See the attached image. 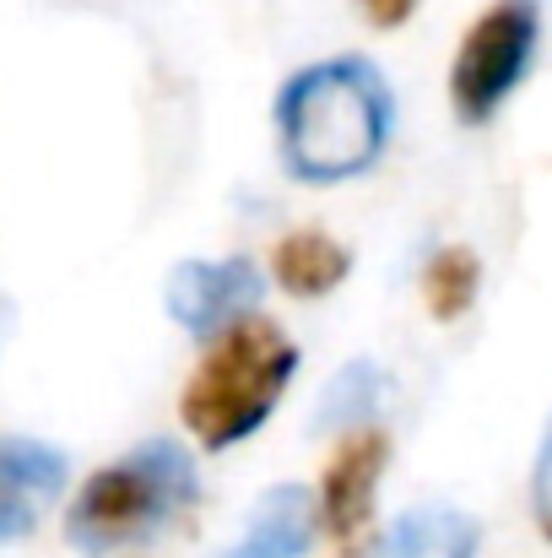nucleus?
Wrapping results in <instances>:
<instances>
[{
  "instance_id": "1",
  "label": "nucleus",
  "mask_w": 552,
  "mask_h": 558,
  "mask_svg": "<svg viewBox=\"0 0 552 558\" xmlns=\"http://www.w3.org/2000/svg\"><path fill=\"white\" fill-rule=\"evenodd\" d=\"M390 87L364 54L304 65L277 93L282 169L304 185H342L379 163L390 142Z\"/></svg>"
},
{
  "instance_id": "2",
  "label": "nucleus",
  "mask_w": 552,
  "mask_h": 558,
  "mask_svg": "<svg viewBox=\"0 0 552 558\" xmlns=\"http://www.w3.org/2000/svg\"><path fill=\"white\" fill-rule=\"evenodd\" d=\"M195 494L200 472L189 450L174 439H147L82 483L76 505L65 510V543L87 558L147 548L189 515Z\"/></svg>"
},
{
  "instance_id": "3",
  "label": "nucleus",
  "mask_w": 552,
  "mask_h": 558,
  "mask_svg": "<svg viewBox=\"0 0 552 558\" xmlns=\"http://www.w3.org/2000/svg\"><path fill=\"white\" fill-rule=\"evenodd\" d=\"M293 374H298V348L287 342V331L277 320L244 315L238 326L217 331V342L189 374L180 396L184 428L206 450H228L277 412Z\"/></svg>"
},
{
  "instance_id": "4",
  "label": "nucleus",
  "mask_w": 552,
  "mask_h": 558,
  "mask_svg": "<svg viewBox=\"0 0 552 558\" xmlns=\"http://www.w3.org/2000/svg\"><path fill=\"white\" fill-rule=\"evenodd\" d=\"M542 38L537 0H493L455 49L450 65V104L466 125H482L504 109V98L526 82Z\"/></svg>"
},
{
  "instance_id": "5",
  "label": "nucleus",
  "mask_w": 552,
  "mask_h": 558,
  "mask_svg": "<svg viewBox=\"0 0 552 558\" xmlns=\"http://www.w3.org/2000/svg\"><path fill=\"white\" fill-rule=\"evenodd\" d=\"M163 304L189 337H217L255 315L260 304V271L244 255L228 260H180L163 282Z\"/></svg>"
},
{
  "instance_id": "6",
  "label": "nucleus",
  "mask_w": 552,
  "mask_h": 558,
  "mask_svg": "<svg viewBox=\"0 0 552 558\" xmlns=\"http://www.w3.org/2000/svg\"><path fill=\"white\" fill-rule=\"evenodd\" d=\"M65 477H71L65 450L27 434H0V548L27 537L49 515Z\"/></svg>"
},
{
  "instance_id": "7",
  "label": "nucleus",
  "mask_w": 552,
  "mask_h": 558,
  "mask_svg": "<svg viewBox=\"0 0 552 558\" xmlns=\"http://www.w3.org/2000/svg\"><path fill=\"white\" fill-rule=\"evenodd\" d=\"M384 461H390V439L379 428H358L353 439H342L336 461L326 466L320 510H326V532L342 543V554L364 548V532L373 521V488H379Z\"/></svg>"
},
{
  "instance_id": "8",
  "label": "nucleus",
  "mask_w": 552,
  "mask_h": 558,
  "mask_svg": "<svg viewBox=\"0 0 552 558\" xmlns=\"http://www.w3.org/2000/svg\"><path fill=\"white\" fill-rule=\"evenodd\" d=\"M320 526H326L320 499L304 483H277V488L260 494V505L249 510L244 532L217 558H298L315 543Z\"/></svg>"
},
{
  "instance_id": "9",
  "label": "nucleus",
  "mask_w": 552,
  "mask_h": 558,
  "mask_svg": "<svg viewBox=\"0 0 552 558\" xmlns=\"http://www.w3.org/2000/svg\"><path fill=\"white\" fill-rule=\"evenodd\" d=\"M482 526L455 505H417L384 526L368 558H477Z\"/></svg>"
},
{
  "instance_id": "10",
  "label": "nucleus",
  "mask_w": 552,
  "mask_h": 558,
  "mask_svg": "<svg viewBox=\"0 0 552 558\" xmlns=\"http://www.w3.org/2000/svg\"><path fill=\"white\" fill-rule=\"evenodd\" d=\"M271 271H277V282H282L287 293H298V299H326V293L342 288V277L353 271V255H347V244H336L331 233L298 228V233H287V239L277 244Z\"/></svg>"
},
{
  "instance_id": "11",
  "label": "nucleus",
  "mask_w": 552,
  "mask_h": 558,
  "mask_svg": "<svg viewBox=\"0 0 552 558\" xmlns=\"http://www.w3.org/2000/svg\"><path fill=\"white\" fill-rule=\"evenodd\" d=\"M390 396H395V385L384 379L379 364H347V369L331 374V385L320 390V401H315V434H336V428H364L368 417H379L384 407H390Z\"/></svg>"
},
{
  "instance_id": "12",
  "label": "nucleus",
  "mask_w": 552,
  "mask_h": 558,
  "mask_svg": "<svg viewBox=\"0 0 552 558\" xmlns=\"http://www.w3.org/2000/svg\"><path fill=\"white\" fill-rule=\"evenodd\" d=\"M477 282H482L477 255L461 250V244H444V250L428 260V271H422V299H428V310H433L439 320H461V315L477 304Z\"/></svg>"
},
{
  "instance_id": "13",
  "label": "nucleus",
  "mask_w": 552,
  "mask_h": 558,
  "mask_svg": "<svg viewBox=\"0 0 552 558\" xmlns=\"http://www.w3.org/2000/svg\"><path fill=\"white\" fill-rule=\"evenodd\" d=\"M531 515H537L542 537L552 543V423L537 445V466H531Z\"/></svg>"
},
{
  "instance_id": "14",
  "label": "nucleus",
  "mask_w": 552,
  "mask_h": 558,
  "mask_svg": "<svg viewBox=\"0 0 552 558\" xmlns=\"http://www.w3.org/2000/svg\"><path fill=\"white\" fill-rule=\"evenodd\" d=\"M358 5L368 11L373 27H401V22L417 11V0H358Z\"/></svg>"
}]
</instances>
